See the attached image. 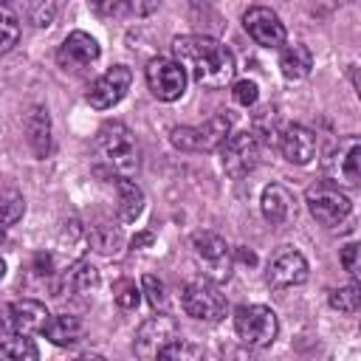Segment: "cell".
Returning a JSON list of instances; mask_svg holds the SVG:
<instances>
[{
  "instance_id": "1",
  "label": "cell",
  "mask_w": 361,
  "mask_h": 361,
  "mask_svg": "<svg viewBox=\"0 0 361 361\" xmlns=\"http://www.w3.org/2000/svg\"><path fill=\"white\" fill-rule=\"evenodd\" d=\"M172 59L203 87H226L234 79V54L214 37L183 34L172 39Z\"/></svg>"
},
{
  "instance_id": "2",
  "label": "cell",
  "mask_w": 361,
  "mask_h": 361,
  "mask_svg": "<svg viewBox=\"0 0 361 361\" xmlns=\"http://www.w3.org/2000/svg\"><path fill=\"white\" fill-rule=\"evenodd\" d=\"M96 155L116 178H130L141 166V149L133 135V130L121 121H107L96 133Z\"/></svg>"
},
{
  "instance_id": "3",
  "label": "cell",
  "mask_w": 361,
  "mask_h": 361,
  "mask_svg": "<svg viewBox=\"0 0 361 361\" xmlns=\"http://www.w3.org/2000/svg\"><path fill=\"white\" fill-rule=\"evenodd\" d=\"M231 135V116L214 113L197 127H172L169 141L175 149L183 152H212Z\"/></svg>"
},
{
  "instance_id": "4",
  "label": "cell",
  "mask_w": 361,
  "mask_h": 361,
  "mask_svg": "<svg viewBox=\"0 0 361 361\" xmlns=\"http://www.w3.org/2000/svg\"><path fill=\"white\" fill-rule=\"evenodd\" d=\"M234 333L245 347H271L279 333V319L265 305H243L234 313Z\"/></svg>"
},
{
  "instance_id": "5",
  "label": "cell",
  "mask_w": 361,
  "mask_h": 361,
  "mask_svg": "<svg viewBox=\"0 0 361 361\" xmlns=\"http://www.w3.org/2000/svg\"><path fill=\"white\" fill-rule=\"evenodd\" d=\"M324 175L330 186L355 189L361 183V141L358 135H344L333 152L324 158Z\"/></svg>"
},
{
  "instance_id": "6",
  "label": "cell",
  "mask_w": 361,
  "mask_h": 361,
  "mask_svg": "<svg viewBox=\"0 0 361 361\" xmlns=\"http://www.w3.org/2000/svg\"><path fill=\"white\" fill-rule=\"evenodd\" d=\"M180 305L186 310V316L197 319V322H220L226 316V296L217 290L214 282L209 279H195L183 285L180 293Z\"/></svg>"
},
{
  "instance_id": "7",
  "label": "cell",
  "mask_w": 361,
  "mask_h": 361,
  "mask_svg": "<svg viewBox=\"0 0 361 361\" xmlns=\"http://www.w3.org/2000/svg\"><path fill=\"white\" fill-rule=\"evenodd\" d=\"M192 248L197 262L203 265V274L209 282H226L231 276V248L226 245V240L214 231H197L192 237Z\"/></svg>"
},
{
  "instance_id": "8",
  "label": "cell",
  "mask_w": 361,
  "mask_h": 361,
  "mask_svg": "<svg viewBox=\"0 0 361 361\" xmlns=\"http://www.w3.org/2000/svg\"><path fill=\"white\" fill-rule=\"evenodd\" d=\"M257 161H259V141L251 130L231 133L220 144V164H223L226 175H231V178L248 175L257 166Z\"/></svg>"
},
{
  "instance_id": "9",
  "label": "cell",
  "mask_w": 361,
  "mask_h": 361,
  "mask_svg": "<svg viewBox=\"0 0 361 361\" xmlns=\"http://www.w3.org/2000/svg\"><path fill=\"white\" fill-rule=\"evenodd\" d=\"M305 200H307V212L316 217V223H322V226H327V228L344 223L347 214H350V209H353V206H350V197H347L341 189L330 186V183H316V186H310L307 195H305Z\"/></svg>"
},
{
  "instance_id": "10",
  "label": "cell",
  "mask_w": 361,
  "mask_h": 361,
  "mask_svg": "<svg viewBox=\"0 0 361 361\" xmlns=\"http://www.w3.org/2000/svg\"><path fill=\"white\" fill-rule=\"evenodd\" d=\"M147 85L155 99L175 102L186 93V71L172 56H155L147 65Z\"/></svg>"
},
{
  "instance_id": "11",
  "label": "cell",
  "mask_w": 361,
  "mask_h": 361,
  "mask_svg": "<svg viewBox=\"0 0 361 361\" xmlns=\"http://www.w3.org/2000/svg\"><path fill=\"white\" fill-rule=\"evenodd\" d=\"M243 28L262 48H282L285 39H288V31H285L279 14L274 8H268V6H251L243 14Z\"/></svg>"
},
{
  "instance_id": "12",
  "label": "cell",
  "mask_w": 361,
  "mask_h": 361,
  "mask_svg": "<svg viewBox=\"0 0 361 361\" xmlns=\"http://www.w3.org/2000/svg\"><path fill=\"white\" fill-rule=\"evenodd\" d=\"M175 338H180V330H178V322H175L172 316H166V313L149 316V319L138 327V333H135V353H138L144 361H155V355H158L169 341H175Z\"/></svg>"
},
{
  "instance_id": "13",
  "label": "cell",
  "mask_w": 361,
  "mask_h": 361,
  "mask_svg": "<svg viewBox=\"0 0 361 361\" xmlns=\"http://www.w3.org/2000/svg\"><path fill=\"white\" fill-rule=\"evenodd\" d=\"M130 85H133V71H130L127 65H113L110 71H104V73L90 85L87 102H90V107H96V110H110L113 104H118V102L127 96Z\"/></svg>"
},
{
  "instance_id": "14",
  "label": "cell",
  "mask_w": 361,
  "mask_h": 361,
  "mask_svg": "<svg viewBox=\"0 0 361 361\" xmlns=\"http://www.w3.org/2000/svg\"><path fill=\"white\" fill-rule=\"evenodd\" d=\"M307 274H310V265L307 259L293 251V248H285L279 251L271 262H268V271H265V282L276 290H285V288H296L302 282H307Z\"/></svg>"
},
{
  "instance_id": "15",
  "label": "cell",
  "mask_w": 361,
  "mask_h": 361,
  "mask_svg": "<svg viewBox=\"0 0 361 361\" xmlns=\"http://www.w3.org/2000/svg\"><path fill=\"white\" fill-rule=\"evenodd\" d=\"M316 133L305 124H288L285 130H279V152L293 166L310 164L316 158Z\"/></svg>"
},
{
  "instance_id": "16",
  "label": "cell",
  "mask_w": 361,
  "mask_h": 361,
  "mask_svg": "<svg viewBox=\"0 0 361 361\" xmlns=\"http://www.w3.org/2000/svg\"><path fill=\"white\" fill-rule=\"evenodd\" d=\"M48 319H51L48 307L37 299H20V302H11L6 307V327L14 333H23V336L42 333Z\"/></svg>"
},
{
  "instance_id": "17",
  "label": "cell",
  "mask_w": 361,
  "mask_h": 361,
  "mask_svg": "<svg viewBox=\"0 0 361 361\" xmlns=\"http://www.w3.org/2000/svg\"><path fill=\"white\" fill-rule=\"evenodd\" d=\"M99 59V42L87 34V31H71L65 37V42L59 45L56 51V62L68 71H79V68H87L90 62Z\"/></svg>"
},
{
  "instance_id": "18",
  "label": "cell",
  "mask_w": 361,
  "mask_h": 361,
  "mask_svg": "<svg viewBox=\"0 0 361 361\" xmlns=\"http://www.w3.org/2000/svg\"><path fill=\"white\" fill-rule=\"evenodd\" d=\"M259 209H262V217H265L271 226H282L285 220L293 217V195H290L282 183H268V186L262 189Z\"/></svg>"
},
{
  "instance_id": "19",
  "label": "cell",
  "mask_w": 361,
  "mask_h": 361,
  "mask_svg": "<svg viewBox=\"0 0 361 361\" xmlns=\"http://www.w3.org/2000/svg\"><path fill=\"white\" fill-rule=\"evenodd\" d=\"M25 135L37 158H45L51 152V116L42 104H34L25 116Z\"/></svg>"
},
{
  "instance_id": "20",
  "label": "cell",
  "mask_w": 361,
  "mask_h": 361,
  "mask_svg": "<svg viewBox=\"0 0 361 361\" xmlns=\"http://www.w3.org/2000/svg\"><path fill=\"white\" fill-rule=\"evenodd\" d=\"M96 285H99V271L87 259H79V262H73L62 274V282L54 288V296H62V293H90V290H96Z\"/></svg>"
},
{
  "instance_id": "21",
  "label": "cell",
  "mask_w": 361,
  "mask_h": 361,
  "mask_svg": "<svg viewBox=\"0 0 361 361\" xmlns=\"http://www.w3.org/2000/svg\"><path fill=\"white\" fill-rule=\"evenodd\" d=\"M279 71L290 82H299V79L310 76V71H313V54H310V48L305 42L285 45L282 54H279Z\"/></svg>"
},
{
  "instance_id": "22",
  "label": "cell",
  "mask_w": 361,
  "mask_h": 361,
  "mask_svg": "<svg viewBox=\"0 0 361 361\" xmlns=\"http://www.w3.org/2000/svg\"><path fill=\"white\" fill-rule=\"evenodd\" d=\"M42 333H45V338H48L51 344H56V347H73V344L82 338L85 324H82V319L73 316V313H59V316H51V319H48V324H45Z\"/></svg>"
},
{
  "instance_id": "23",
  "label": "cell",
  "mask_w": 361,
  "mask_h": 361,
  "mask_svg": "<svg viewBox=\"0 0 361 361\" xmlns=\"http://www.w3.org/2000/svg\"><path fill=\"white\" fill-rule=\"evenodd\" d=\"M116 195H118V220L121 223H135L138 214L144 212V192L138 183L130 178H113Z\"/></svg>"
},
{
  "instance_id": "24",
  "label": "cell",
  "mask_w": 361,
  "mask_h": 361,
  "mask_svg": "<svg viewBox=\"0 0 361 361\" xmlns=\"http://www.w3.org/2000/svg\"><path fill=\"white\" fill-rule=\"evenodd\" d=\"M0 361H39V350L31 336L0 330Z\"/></svg>"
},
{
  "instance_id": "25",
  "label": "cell",
  "mask_w": 361,
  "mask_h": 361,
  "mask_svg": "<svg viewBox=\"0 0 361 361\" xmlns=\"http://www.w3.org/2000/svg\"><path fill=\"white\" fill-rule=\"evenodd\" d=\"M87 240H90L93 251H99V254H104V257L118 254V251H121V243H124L118 226H110V223H96V226L90 228V234H87Z\"/></svg>"
},
{
  "instance_id": "26",
  "label": "cell",
  "mask_w": 361,
  "mask_h": 361,
  "mask_svg": "<svg viewBox=\"0 0 361 361\" xmlns=\"http://www.w3.org/2000/svg\"><path fill=\"white\" fill-rule=\"evenodd\" d=\"M25 214V200L17 189H3L0 192V234L6 228H11L14 223H20V217Z\"/></svg>"
},
{
  "instance_id": "27",
  "label": "cell",
  "mask_w": 361,
  "mask_h": 361,
  "mask_svg": "<svg viewBox=\"0 0 361 361\" xmlns=\"http://www.w3.org/2000/svg\"><path fill=\"white\" fill-rule=\"evenodd\" d=\"M155 361H206V355H203V347L200 344L186 341V338H175V341H169L155 355Z\"/></svg>"
},
{
  "instance_id": "28",
  "label": "cell",
  "mask_w": 361,
  "mask_h": 361,
  "mask_svg": "<svg viewBox=\"0 0 361 361\" xmlns=\"http://www.w3.org/2000/svg\"><path fill=\"white\" fill-rule=\"evenodd\" d=\"M20 39V20L17 14L0 3V54H8Z\"/></svg>"
},
{
  "instance_id": "29",
  "label": "cell",
  "mask_w": 361,
  "mask_h": 361,
  "mask_svg": "<svg viewBox=\"0 0 361 361\" xmlns=\"http://www.w3.org/2000/svg\"><path fill=\"white\" fill-rule=\"evenodd\" d=\"M330 307L338 313H355L361 307V288L353 282V285L330 290Z\"/></svg>"
},
{
  "instance_id": "30",
  "label": "cell",
  "mask_w": 361,
  "mask_h": 361,
  "mask_svg": "<svg viewBox=\"0 0 361 361\" xmlns=\"http://www.w3.org/2000/svg\"><path fill=\"white\" fill-rule=\"evenodd\" d=\"M113 299H116L118 307L133 310V307L141 302V290L135 288L133 279H116V282H113Z\"/></svg>"
},
{
  "instance_id": "31",
  "label": "cell",
  "mask_w": 361,
  "mask_h": 361,
  "mask_svg": "<svg viewBox=\"0 0 361 361\" xmlns=\"http://www.w3.org/2000/svg\"><path fill=\"white\" fill-rule=\"evenodd\" d=\"M144 293H147V302L155 307V310H166V285L152 276V274H144Z\"/></svg>"
},
{
  "instance_id": "32",
  "label": "cell",
  "mask_w": 361,
  "mask_h": 361,
  "mask_svg": "<svg viewBox=\"0 0 361 361\" xmlns=\"http://www.w3.org/2000/svg\"><path fill=\"white\" fill-rule=\"evenodd\" d=\"M231 96H234V102H237L240 107H254L257 99H259V87H257L254 79H240V82H234Z\"/></svg>"
},
{
  "instance_id": "33",
  "label": "cell",
  "mask_w": 361,
  "mask_h": 361,
  "mask_svg": "<svg viewBox=\"0 0 361 361\" xmlns=\"http://www.w3.org/2000/svg\"><path fill=\"white\" fill-rule=\"evenodd\" d=\"M25 14H28V20H31L37 28H45V25H51L54 17H56V3H28V6H25Z\"/></svg>"
},
{
  "instance_id": "34",
  "label": "cell",
  "mask_w": 361,
  "mask_h": 361,
  "mask_svg": "<svg viewBox=\"0 0 361 361\" xmlns=\"http://www.w3.org/2000/svg\"><path fill=\"white\" fill-rule=\"evenodd\" d=\"M358 254H361L358 243H347V245L341 248V265H344V271L353 276V282H355V279H358V274H361V262H358Z\"/></svg>"
},
{
  "instance_id": "35",
  "label": "cell",
  "mask_w": 361,
  "mask_h": 361,
  "mask_svg": "<svg viewBox=\"0 0 361 361\" xmlns=\"http://www.w3.org/2000/svg\"><path fill=\"white\" fill-rule=\"evenodd\" d=\"M96 14H107V17H116V14H130V3H121V0H104V3H93L90 6Z\"/></svg>"
},
{
  "instance_id": "36",
  "label": "cell",
  "mask_w": 361,
  "mask_h": 361,
  "mask_svg": "<svg viewBox=\"0 0 361 361\" xmlns=\"http://www.w3.org/2000/svg\"><path fill=\"white\" fill-rule=\"evenodd\" d=\"M37 276H51L54 274V259H51V254H34V268H31Z\"/></svg>"
},
{
  "instance_id": "37",
  "label": "cell",
  "mask_w": 361,
  "mask_h": 361,
  "mask_svg": "<svg viewBox=\"0 0 361 361\" xmlns=\"http://www.w3.org/2000/svg\"><path fill=\"white\" fill-rule=\"evenodd\" d=\"M155 8H158V3H155V0H149V3L133 0V3H130V14H138V17H144V14H152Z\"/></svg>"
},
{
  "instance_id": "38",
  "label": "cell",
  "mask_w": 361,
  "mask_h": 361,
  "mask_svg": "<svg viewBox=\"0 0 361 361\" xmlns=\"http://www.w3.org/2000/svg\"><path fill=\"white\" fill-rule=\"evenodd\" d=\"M149 243H152V234H149V231H141V234L133 237L130 245H133V248H141V245H149Z\"/></svg>"
},
{
  "instance_id": "39",
  "label": "cell",
  "mask_w": 361,
  "mask_h": 361,
  "mask_svg": "<svg viewBox=\"0 0 361 361\" xmlns=\"http://www.w3.org/2000/svg\"><path fill=\"white\" fill-rule=\"evenodd\" d=\"M240 259H243V262H248V265H254V262H257V257H254L251 251H245V248H240Z\"/></svg>"
},
{
  "instance_id": "40",
  "label": "cell",
  "mask_w": 361,
  "mask_h": 361,
  "mask_svg": "<svg viewBox=\"0 0 361 361\" xmlns=\"http://www.w3.org/2000/svg\"><path fill=\"white\" fill-rule=\"evenodd\" d=\"M76 361H107V358H102V355H96V353H85V355H79Z\"/></svg>"
},
{
  "instance_id": "41",
  "label": "cell",
  "mask_w": 361,
  "mask_h": 361,
  "mask_svg": "<svg viewBox=\"0 0 361 361\" xmlns=\"http://www.w3.org/2000/svg\"><path fill=\"white\" fill-rule=\"evenodd\" d=\"M228 361H245V355H243V353H231ZM248 361H251V358H248Z\"/></svg>"
},
{
  "instance_id": "42",
  "label": "cell",
  "mask_w": 361,
  "mask_h": 361,
  "mask_svg": "<svg viewBox=\"0 0 361 361\" xmlns=\"http://www.w3.org/2000/svg\"><path fill=\"white\" fill-rule=\"evenodd\" d=\"M6 276V262H3V257H0V279Z\"/></svg>"
}]
</instances>
